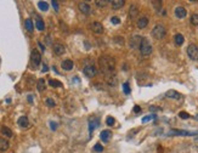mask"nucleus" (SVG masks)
I'll return each instance as SVG.
<instances>
[{
	"label": "nucleus",
	"instance_id": "obj_1",
	"mask_svg": "<svg viewBox=\"0 0 198 153\" xmlns=\"http://www.w3.org/2000/svg\"><path fill=\"white\" fill-rule=\"evenodd\" d=\"M99 66L102 74L106 78L115 75V60L111 56H101L99 58Z\"/></svg>",
	"mask_w": 198,
	"mask_h": 153
},
{
	"label": "nucleus",
	"instance_id": "obj_2",
	"mask_svg": "<svg viewBox=\"0 0 198 153\" xmlns=\"http://www.w3.org/2000/svg\"><path fill=\"white\" fill-rule=\"evenodd\" d=\"M151 34H152V36L154 38V39L162 40V39H164L165 35H167V29H165V27H164L162 23H157L154 27H153Z\"/></svg>",
	"mask_w": 198,
	"mask_h": 153
},
{
	"label": "nucleus",
	"instance_id": "obj_3",
	"mask_svg": "<svg viewBox=\"0 0 198 153\" xmlns=\"http://www.w3.org/2000/svg\"><path fill=\"white\" fill-rule=\"evenodd\" d=\"M152 51H153L152 45L150 44V42L147 39H145V38H143V40H142V43L140 45V52H141V55L143 57H148L152 54Z\"/></svg>",
	"mask_w": 198,
	"mask_h": 153
},
{
	"label": "nucleus",
	"instance_id": "obj_4",
	"mask_svg": "<svg viewBox=\"0 0 198 153\" xmlns=\"http://www.w3.org/2000/svg\"><path fill=\"white\" fill-rule=\"evenodd\" d=\"M31 63H32L33 68H38L39 65L42 63V54L39 52L37 49H34L31 54Z\"/></svg>",
	"mask_w": 198,
	"mask_h": 153
},
{
	"label": "nucleus",
	"instance_id": "obj_5",
	"mask_svg": "<svg viewBox=\"0 0 198 153\" xmlns=\"http://www.w3.org/2000/svg\"><path fill=\"white\" fill-rule=\"evenodd\" d=\"M83 73L88 76V78H94V76L97 74V69L94 65H91V63H86L83 68Z\"/></svg>",
	"mask_w": 198,
	"mask_h": 153
},
{
	"label": "nucleus",
	"instance_id": "obj_6",
	"mask_svg": "<svg viewBox=\"0 0 198 153\" xmlns=\"http://www.w3.org/2000/svg\"><path fill=\"white\" fill-rule=\"evenodd\" d=\"M168 135H178V136H196L198 131H187V130H179V129H171Z\"/></svg>",
	"mask_w": 198,
	"mask_h": 153
},
{
	"label": "nucleus",
	"instance_id": "obj_7",
	"mask_svg": "<svg viewBox=\"0 0 198 153\" xmlns=\"http://www.w3.org/2000/svg\"><path fill=\"white\" fill-rule=\"evenodd\" d=\"M142 40H143L142 36H140V35H133V36L130 38V40H129V46L131 49H137V47L140 49V45H141Z\"/></svg>",
	"mask_w": 198,
	"mask_h": 153
},
{
	"label": "nucleus",
	"instance_id": "obj_8",
	"mask_svg": "<svg viewBox=\"0 0 198 153\" xmlns=\"http://www.w3.org/2000/svg\"><path fill=\"white\" fill-rule=\"evenodd\" d=\"M187 55L191 60L197 61L198 60V46L194 44H190L187 47Z\"/></svg>",
	"mask_w": 198,
	"mask_h": 153
},
{
	"label": "nucleus",
	"instance_id": "obj_9",
	"mask_svg": "<svg viewBox=\"0 0 198 153\" xmlns=\"http://www.w3.org/2000/svg\"><path fill=\"white\" fill-rule=\"evenodd\" d=\"M90 29L95 34H102L103 33V26L100 22H92V23H90Z\"/></svg>",
	"mask_w": 198,
	"mask_h": 153
},
{
	"label": "nucleus",
	"instance_id": "obj_10",
	"mask_svg": "<svg viewBox=\"0 0 198 153\" xmlns=\"http://www.w3.org/2000/svg\"><path fill=\"white\" fill-rule=\"evenodd\" d=\"M128 15H129L130 20H135L137 17V15H139V6L136 4H133L130 6V9H129V14Z\"/></svg>",
	"mask_w": 198,
	"mask_h": 153
},
{
	"label": "nucleus",
	"instance_id": "obj_11",
	"mask_svg": "<svg viewBox=\"0 0 198 153\" xmlns=\"http://www.w3.org/2000/svg\"><path fill=\"white\" fill-rule=\"evenodd\" d=\"M174 14H175V16L178 18H185L186 15H187V11H186V9H185L183 6H178L174 10Z\"/></svg>",
	"mask_w": 198,
	"mask_h": 153
},
{
	"label": "nucleus",
	"instance_id": "obj_12",
	"mask_svg": "<svg viewBox=\"0 0 198 153\" xmlns=\"http://www.w3.org/2000/svg\"><path fill=\"white\" fill-rule=\"evenodd\" d=\"M78 9L84 15H89L91 12V7H90V5L88 3H79L78 4Z\"/></svg>",
	"mask_w": 198,
	"mask_h": 153
},
{
	"label": "nucleus",
	"instance_id": "obj_13",
	"mask_svg": "<svg viewBox=\"0 0 198 153\" xmlns=\"http://www.w3.org/2000/svg\"><path fill=\"white\" fill-rule=\"evenodd\" d=\"M35 27H37L38 31H40V32H43L45 29V23H44L43 18L39 15H37V14H35Z\"/></svg>",
	"mask_w": 198,
	"mask_h": 153
},
{
	"label": "nucleus",
	"instance_id": "obj_14",
	"mask_svg": "<svg viewBox=\"0 0 198 153\" xmlns=\"http://www.w3.org/2000/svg\"><path fill=\"white\" fill-rule=\"evenodd\" d=\"M99 126V119L97 118H90L89 120V134L91 136L92 131H94V129H96V128Z\"/></svg>",
	"mask_w": 198,
	"mask_h": 153
},
{
	"label": "nucleus",
	"instance_id": "obj_15",
	"mask_svg": "<svg viewBox=\"0 0 198 153\" xmlns=\"http://www.w3.org/2000/svg\"><path fill=\"white\" fill-rule=\"evenodd\" d=\"M111 137H112V131L111 130H103L100 134V138H101V141H103V142H108L111 140Z\"/></svg>",
	"mask_w": 198,
	"mask_h": 153
},
{
	"label": "nucleus",
	"instance_id": "obj_16",
	"mask_svg": "<svg viewBox=\"0 0 198 153\" xmlns=\"http://www.w3.org/2000/svg\"><path fill=\"white\" fill-rule=\"evenodd\" d=\"M61 67H62V69H64V71H72L73 67H74V63H73L72 60H64V61H62V63H61Z\"/></svg>",
	"mask_w": 198,
	"mask_h": 153
},
{
	"label": "nucleus",
	"instance_id": "obj_17",
	"mask_svg": "<svg viewBox=\"0 0 198 153\" xmlns=\"http://www.w3.org/2000/svg\"><path fill=\"white\" fill-rule=\"evenodd\" d=\"M54 52L57 55V56H61V55H63L64 54V51H66V49H64V46L62 45V44H60V43H56V44H54Z\"/></svg>",
	"mask_w": 198,
	"mask_h": 153
},
{
	"label": "nucleus",
	"instance_id": "obj_18",
	"mask_svg": "<svg viewBox=\"0 0 198 153\" xmlns=\"http://www.w3.org/2000/svg\"><path fill=\"white\" fill-rule=\"evenodd\" d=\"M165 96H167L168 98H174V100H181V98H182V95H181L180 93L175 91V90H169V91L165 94Z\"/></svg>",
	"mask_w": 198,
	"mask_h": 153
},
{
	"label": "nucleus",
	"instance_id": "obj_19",
	"mask_svg": "<svg viewBox=\"0 0 198 153\" xmlns=\"http://www.w3.org/2000/svg\"><path fill=\"white\" fill-rule=\"evenodd\" d=\"M17 124H18L21 128H23V129H26V128H28V126H29V120H28V118L26 117V116H22V117L18 118Z\"/></svg>",
	"mask_w": 198,
	"mask_h": 153
},
{
	"label": "nucleus",
	"instance_id": "obj_20",
	"mask_svg": "<svg viewBox=\"0 0 198 153\" xmlns=\"http://www.w3.org/2000/svg\"><path fill=\"white\" fill-rule=\"evenodd\" d=\"M147 24H148V18L147 17H140L137 20V28L139 29H143V28H146L147 27Z\"/></svg>",
	"mask_w": 198,
	"mask_h": 153
},
{
	"label": "nucleus",
	"instance_id": "obj_21",
	"mask_svg": "<svg viewBox=\"0 0 198 153\" xmlns=\"http://www.w3.org/2000/svg\"><path fill=\"white\" fill-rule=\"evenodd\" d=\"M111 4H112V9L113 10H118V9H121V7L124 6L125 1H124V0H113V1H111Z\"/></svg>",
	"mask_w": 198,
	"mask_h": 153
},
{
	"label": "nucleus",
	"instance_id": "obj_22",
	"mask_svg": "<svg viewBox=\"0 0 198 153\" xmlns=\"http://www.w3.org/2000/svg\"><path fill=\"white\" fill-rule=\"evenodd\" d=\"M9 141L6 138H3V137H0V151L1 152H5L9 149Z\"/></svg>",
	"mask_w": 198,
	"mask_h": 153
},
{
	"label": "nucleus",
	"instance_id": "obj_23",
	"mask_svg": "<svg viewBox=\"0 0 198 153\" xmlns=\"http://www.w3.org/2000/svg\"><path fill=\"white\" fill-rule=\"evenodd\" d=\"M174 42H175V44H176L178 46H181V45L183 44V42H185V38H183V35H182L181 33H178V34H175V36H174Z\"/></svg>",
	"mask_w": 198,
	"mask_h": 153
},
{
	"label": "nucleus",
	"instance_id": "obj_24",
	"mask_svg": "<svg viewBox=\"0 0 198 153\" xmlns=\"http://www.w3.org/2000/svg\"><path fill=\"white\" fill-rule=\"evenodd\" d=\"M24 27L29 33H33V29H34V24H33V21L31 18H27L24 21Z\"/></svg>",
	"mask_w": 198,
	"mask_h": 153
},
{
	"label": "nucleus",
	"instance_id": "obj_25",
	"mask_svg": "<svg viewBox=\"0 0 198 153\" xmlns=\"http://www.w3.org/2000/svg\"><path fill=\"white\" fill-rule=\"evenodd\" d=\"M0 131H1V134L5 136V137H7V138H10V137H12V131H11V129H9L7 126H1V129H0Z\"/></svg>",
	"mask_w": 198,
	"mask_h": 153
},
{
	"label": "nucleus",
	"instance_id": "obj_26",
	"mask_svg": "<svg viewBox=\"0 0 198 153\" xmlns=\"http://www.w3.org/2000/svg\"><path fill=\"white\" fill-rule=\"evenodd\" d=\"M45 87H46V84H45V80L42 78V79H39L38 83H37V89H38V91L39 93H42L45 90Z\"/></svg>",
	"mask_w": 198,
	"mask_h": 153
},
{
	"label": "nucleus",
	"instance_id": "obj_27",
	"mask_svg": "<svg viewBox=\"0 0 198 153\" xmlns=\"http://www.w3.org/2000/svg\"><path fill=\"white\" fill-rule=\"evenodd\" d=\"M49 85L52 86V87H61V86H62V83L58 82V80H55V79H50V80H49Z\"/></svg>",
	"mask_w": 198,
	"mask_h": 153
},
{
	"label": "nucleus",
	"instance_id": "obj_28",
	"mask_svg": "<svg viewBox=\"0 0 198 153\" xmlns=\"http://www.w3.org/2000/svg\"><path fill=\"white\" fill-rule=\"evenodd\" d=\"M38 7L42 11H47L49 10V4L46 1H39L38 3Z\"/></svg>",
	"mask_w": 198,
	"mask_h": 153
},
{
	"label": "nucleus",
	"instance_id": "obj_29",
	"mask_svg": "<svg viewBox=\"0 0 198 153\" xmlns=\"http://www.w3.org/2000/svg\"><path fill=\"white\" fill-rule=\"evenodd\" d=\"M108 3H111V1H108V0H95V4L99 7H104Z\"/></svg>",
	"mask_w": 198,
	"mask_h": 153
},
{
	"label": "nucleus",
	"instance_id": "obj_30",
	"mask_svg": "<svg viewBox=\"0 0 198 153\" xmlns=\"http://www.w3.org/2000/svg\"><path fill=\"white\" fill-rule=\"evenodd\" d=\"M190 22L193 26H198V14H192L191 18H190Z\"/></svg>",
	"mask_w": 198,
	"mask_h": 153
},
{
	"label": "nucleus",
	"instance_id": "obj_31",
	"mask_svg": "<svg viewBox=\"0 0 198 153\" xmlns=\"http://www.w3.org/2000/svg\"><path fill=\"white\" fill-rule=\"evenodd\" d=\"M123 91H124L125 95H129V94L131 93V90H130V84H129V83H124V84H123Z\"/></svg>",
	"mask_w": 198,
	"mask_h": 153
},
{
	"label": "nucleus",
	"instance_id": "obj_32",
	"mask_svg": "<svg viewBox=\"0 0 198 153\" xmlns=\"http://www.w3.org/2000/svg\"><path fill=\"white\" fill-rule=\"evenodd\" d=\"M114 122H115V119H114L113 117H111V116H108V117L106 118V124H107L108 126H112V125H114Z\"/></svg>",
	"mask_w": 198,
	"mask_h": 153
},
{
	"label": "nucleus",
	"instance_id": "obj_33",
	"mask_svg": "<svg viewBox=\"0 0 198 153\" xmlns=\"http://www.w3.org/2000/svg\"><path fill=\"white\" fill-rule=\"evenodd\" d=\"M45 102H46V105H47L49 107H55V106H56V102H55L54 100H52V98H50V97H49V98H46V101H45Z\"/></svg>",
	"mask_w": 198,
	"mask_h": 153
},
{
	"label": "nucleus",
	"instance_id": "obj_34",
	"mask_svg": "<svg viewBox=\"0 0 198 153\" xmlns=\"http://www.w3.org/2000/svg\"><path fill=\"white\" fill-rule=\"evenodd\" d=\"M94 151L97 152V153L103 152V147H102V145H101V144H96V145L94 146Z\"/></svg>",
	"mask_w": 198,
	"mask_h": 153
},
{
	"label": "nucleus",
	"instance_id": "obj_35",
	"mask_svg": "<svg viewBox=\"0 0 198 153\" xmlns=\"http://www.w3.org/2000/svg\"><path fill=\"white\" fill-rule=\"evenodd\" d=\"M156 118V116H154V114H152V116H146V117H143L142 118V123H147L148 120H151V119H154Z\"/></svg>",
	"mask_w": 198,
	"mask_h": 153
},
{
	"label": "nucleus",
	"instance_id": "obj_36",
	"mask_svg": "<svg viewBox=\"0 0 198 153\" xmlns=\"http://www.w3.org/2000/svg\"><path fill=\"white\" fill-rule=\"evenodd\" d=\"M179 117H180V118H182V119H187V118H190V114H189V113H186V112H180Z\"/></svg>",
	"mask_w": 198,
	"mask_h": 153
},
{
	"label": "nucleus",
	"instance_id": "obj_37",
	"mask_svg": "<svg viewBox=\"0 0 198 153\" xmlns=\"http://www.w3.org/2000/svg\"><path fill=\"white\" fill-rule=\"evenodd\" d=\"M111 22H112V24H119L121 23V20H119V17H112L111 18Z\"/></svg>",
	"mask_w": 198,
	"mask_h": 153
},
{
	"label": "nucleus",
	"instance_id": "obj_38",
	"mask_svg": "<svg viewBox=\"0 0 198 153\" xmlns=\"http://www.w3.org/2000/svg\"><path fill=\"white\" fill-rule=\"evenodd\" d=\"M50 128H51V130L52 131H55L57 129V124L55 122H50Z\"/></svg>",
	"mask_w": 198,
	"mask_h": 153
},
{
	"label": "nucleus",
	"instance_id": "obj_39",
	"mask_svg": "<svg viewBox=\"0 0 198 153\" xmlns=\"http://www.w3.org/2000/svg\"><path fill=\"white\" fill-rule=\"evenodd\" d=\"M152 4H153V5H154V7H157V9L162 7V1H152Z\"/></svg>",
	"mask_w": 198,
	"mask_h": 153
},
{
	"label": "nucleus",
	"instance_id": "obj_40",
	"mask_svg": "<svg viewBox=\"0 0 198 153\" xmlns=\"http://www.w3.org/2000/svg\"><path fill=\"white\" fill-rule=\"evenodd\" d=\"M51 4H52V6H54V9H55L56 11H58V3H57V1H55V0H54V1H52Z\"/></svg>",
	"mask_w": 198,
	"mask_h": 153
},
{
	"label": "nucleus",
	"instance_id": "obj_41",
	"mask_svg": "<svg viewBox=\"0 0 198 153\" xmlns=\"http://www.w3.org/2000/svg\"><path fill=\"white\" fill-rule=\"evenodd\" d=\"M140 111H141V107H140V106H135V107H134V112H135V113H139Z\"/></svg>",
	"mask_w": 198,
	"mask_h": 153
},
{
	"label": "nucleus",
	"instance_id": "obj_42",
	"mask_svg": "<svg viewBox=\"0 0 198 153\" xmlns=\"http://www.w3.org/2000/svg\"><path fill=\"white\" fill-rule=\"evenodd\" d=\"M28 101H29V103H33V96L32 95H28Z\"/></svg>",
	"mask_w": 198,
	"mask_h": 153
},
{
	"label": "nucleus",
	"instance_id": "obj_43",
	"mask_svg": "<svg viewBox=\"0 0 198 153\" xmlns=\"http://www.w3.org/2000/svg\"><path fill=\"white\" fill-rule=\"evenodd\" d=\"M38 45H39V47H40V49H42V50H43V51H44V50H45V46H44V45H43V44H42V43H38Z\"/></svg>",
	"mask_w": 198,
	"mask_h": 153
},
{
	"label": "nucleus",
	"instance_id": "obj_44",
	"mask_svg": "<svg viewBox=\"0 0 198 153\" xmlns=\"http://www.w3.org/2000/svg\"><path fill=\"white\" fill-rule=\"evenodd\" d=\"M47 69H49V68H47V66H46V65H44V66H43V72H47Z\"/></svg>",
	"mask_w": 198,
	"mask_h": 153
}]
</instances>
